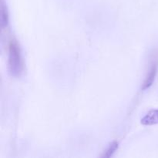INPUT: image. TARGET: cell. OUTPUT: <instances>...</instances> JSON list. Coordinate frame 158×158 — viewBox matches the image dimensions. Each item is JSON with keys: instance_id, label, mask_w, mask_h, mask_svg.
<instances>
[{"instance_id": "obj_1", "label": "cell", "mask_w": 158, "mask_h": 158, "mask_svg": "<svg viewBox=\"0 0 158 158\" xmlns=\"http://www.w3.org/2000/svg\"><path fill=\"white\" fill-rule=\"evenodd\" d=\"M9 72L12 77H19L23 72V60L21 50L15 41L11 42L9 50Z\"/></svg>"}, {"instance_id": "obj_2", "label": "cell", "mask_w": 158, "mask_h": 158, "mask_svg": "<svg viewBox=\"0 0 158 158\" xmlns=\"http://www.w3.org/2000/svg\"><path fill=\"white\" fill-rule=\"evenodd\" d=\"M141 123L145 126L158 124V110H152L149 111L141 119Z\"/></svg>"}, {"instance_id": "obj_3", "label": "cell", "mask_w": 158, "mask_h": 158, "mask_svg": "<svg viewBox=\"0 0 158 158\" xmlns=\"http://www.w3.org/2000/svg\"><path fill=\"white\" fill-rule=\"evenodd\" d=\"M156 73H157V67L155 66H153L151 70H150L149 73H148V76L147 77L146 80H145L144 83H143V89H148L153 84L154 79H155Z\"/></svg>"}, {"instance_id": "obj_4", "label": "cell", "mask_w": 158, "mask_h": 158, "mask_svg": "<svg viewBox=\"0 0 158 158\" xmlns=\"http://www.w3.org/2000/svg\"><path fill=\"white\" fill-rule=\"evenodd\" d=\"M118 148V143L116 141H114L113 143H110V145L109 146L108 149L106 150V153L104 154V155L103 156V157H110L113 154H114Z\"/></svg>"}]
</instances>
